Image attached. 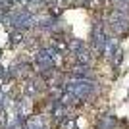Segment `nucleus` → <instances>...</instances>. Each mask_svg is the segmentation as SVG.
I'll return each instance as SVG.
<instances>
[{"instance_id":"nucleus-2","label":"nucleus","mask_w":129,"mask_h":129,"mask_svg":"<svg viewBox=\"0 0 129 129\" xmlns=\"http://www.w3.org/2000/svg\"><path fill=\"white\" fill-rule=\"evenodd\" d=\"M106 37H108V33H106V23L104 21H94L92 23V29H91V46H92V52L94 54H102L104 50V44H106Z\"/></svg>"},{"instance_id":"nucleus-4","label":"nucleus","mask_w":129,"mask_h":129,"mask_svg":"<svg viewBox=\"0 0 129 129\" xmlns=\"http://www.w3.org/2000/svg\"><path fill=\"white\" fill-rule=\"evenodd\" d=\"M25 129H48L46 127V119L43 114H33L25 118Z\"/></svg>"},{"instance_id":"nucleus-5","label":"nucleus","mask_w":129,"mask_h":129,"mask_svg":"<svg viewBox=\"0 0 129 129\" xmlns=\"http://www.w3.org/2000/svg\"><path fill=\"white\" fill-rule=\"evenodd\" d=\"M118 48H119V39L116 37V35H108L106 37V44H104V50H102V56H106V58L110 60L114 54L118 52Z\"/></svg>"},{"instance_id":"nucleus-11","label":"nucleus","mask_w":129,"mask_h":129,"mask_svg":"<svg viewBox=\"0 0 129 129\" xmlns=\"http://www.w3.org/2000/svg\"><path fill=\"white\" fill-rule=\"evenodd\" d=\"M8 81V73H6V70L0 66V87H2V83H6Z\"/></svg>"},{"instance_id":"nucleus-8","label":"nucleus","mask_w":129,"mask_h":129,"mask_svg":"<svg viewBox=\"0 0 129 129\" xmlns=\"http://www.w3.org/2000/svg\"><path fill=\"white\" fill-rule=\"evenodd\" d=\"M23 39H25V35H23L21 29H10V46L14 48V46H19V44L23 43Z\"/></svg>"},{"instance_id":"nucleus-3","label":"nucleus","mask_w":129,"mask_h":129,"mask_svg":"<svg viewBox=\"0 0 129 129\" xmlns=\"http://www.w3.org/2000/svg\"><path fill=\"white\" fill-rule=\"evenodd\" d=\"M70 77H77V79H94V73H92L91 66L75 64V66L70 70Z\"/></svg>"},{"instance_id":"nucleus-6","label":"nucleus","mask_w":129,"mask_h":129,"mask_svg":"<svg viewBox=\"0 0 129 129\" xmlns=\"http://www.w3.org/2000/svg\"><path fill=\"white\" fill-rule=\"evenodd\" d=\"M116 125H118V119L112 114H104L96 121V129H116Z\"/></svg>"},{"instance_id":"nucleus-10","label":"nucleus","mask_w":129,"mask_h":129,"mask_svg":"<svg viewBox=\"0 0 129 129\" xmlns=\"http://www.w3.org/2000/svg\"><path fill=\"white\" fill-rule=\"evenodd\" d=\"M14 2V8H25L29 4V0H12Z\"/></svg>"},{"instance_id":"nucleus-7","label":"nucleus","mask_w":129,"mask_h":129,"mask_svg":"<svg viewBox=\"0 0 129 129\" xmlns=\"http://www.w3.org/2000/svg\"><path fill=\"white\" fill-rule=\"evenodd\" d=\"M73 58H75V64H85V66H91V62H92V54H91V50L87 48H81L77 54H73Z\"/></svg>"},{"instance_id":"nucleus-1","label":"nucleus","mask_w":129,"mask_h":129,"mask_svg":"<svg viewBox=\"0 0 129 129\" xmlns=\"http://www.w3.org/2000/svg\"><path fill=\"white\" fill-rule=\"evenodd\" d=\"M64 91L71 92L77 100H89V98L96 92V83L94 79H77V77H70L64 81Z\"/></svg>"},{"instance_id":"nucleus-9","label":"nucleus","mask_w":129,"mask_h":129,"mask_svg":"<svg viewBox=\"0 0 129 129\" xmlns=\"http://www.w3.org/2000/svg\"><path fill=\"white\" fill-rule=\"evenodd\" d=\"M81 48H85V43L81 41V39H68V52L73 56V54H77Z\"/></svg>"}]
</instances>
